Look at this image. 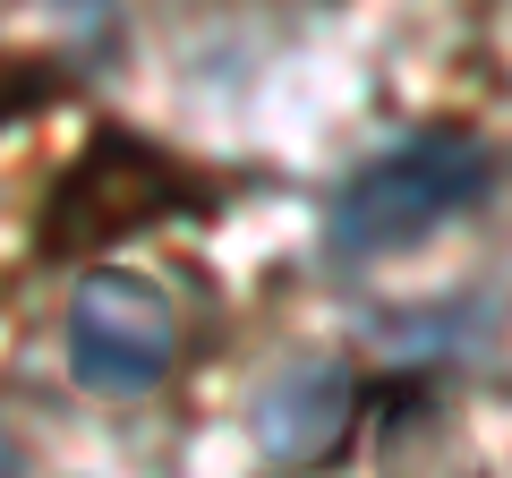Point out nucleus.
<instances>
[{
  "label": "nucleus",
  "instance_id": "7ed1b4c3",
  "mask_svg": "<svg viewBox=\"0 0 512 478\" xmlns=\"http://www.w3.org/2000/svg\"><path fill=\"white\" fill-rule=\"evenodd\" d=\"M0 478H18V453H9V436H0Z\"/></svg>",
  "mask_w": 512,
  "mask_h": 478
},
{
  "label": "nucleus",
  "instance_id": "f257e3e1",
  "mask_svg": "<svg viewBox=\"0 0 512 478\" xmlns=\"http://www.w3.org/2000/svg\"><path fill=\"white\" fill-rule=\"evenodd\" d=\"M478 197H487V154H478V137L427 129V137H410V146L376 154V163L342 188L333 239H342L350 257H393L410 239L444 231L453 214H470Z\"/></svg>",
  "mask_w": 512,
  "mask_h": 478
},
{
  "label": "nucleus",
  "instance_id": "f03ea898",
  "mask_svg": "<svg viewBox=\"0 0 512 478\" xmlns=\"http://www.w3.org/2000/svg\"><path fill=\"white\" fill-rule=\"evenodd\" d=\"M69 359L103 393H146L180 359V316L146 274H86L69 299Z\"/></svg>",
  "mask_w": 512,
  "mask_h": 478
}]
</instances>
